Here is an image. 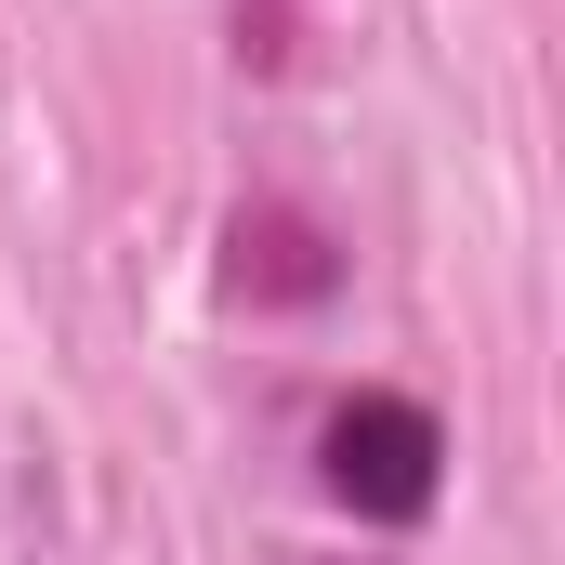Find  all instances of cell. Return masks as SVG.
I'll use <instances>...</instances> for the list:
<instances>
[{
    "label": "cell",
    "mask_w": 565,
    "mask_h": 565,
    "mask_svg": "<svg viewBox=\"0 0 565 565\" xmlns=\"http://www.w3.org/2000/svg\"><path fill=\"white\" fill-rule=\"evenodd\" d=\"M316 500L329 513H355V526H434L447 513V422H434L422 395H395V382H355V395H329L316 408Z\"/></svg>",
    "instance_id": "obj_1"
},
{
    "label": "cell",
    "mask_w": 565,
    "mask_h": 565,
    "mask_svg": "<svg viewBox=\"0 0 565 565\" xmlns=\"http://www.w3.org/2000/svg\"><path fill=\"white\" fill-rule=\"evenodd\" d=\"M224 289L250 316H316V302H342V237L289 198H250V211H224Z\"/></svg>",
    "instance_id": "obj_2"
}]
</instances>
